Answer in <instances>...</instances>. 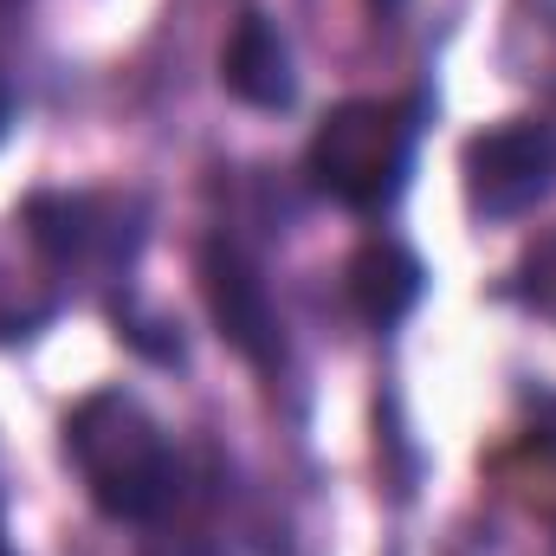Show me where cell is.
I'll return each mask as SVG.
<instances>
[{
	"label": "cell",
	"mask_w": 556,
	"mask_h": 556,
	"mask_svg": "<svg viewBox=\"0 0 556 556\" xmlns=\"http://www.w3.org/2000/svg\"><path fill=\"white\" fill-rule=\"evenodd\" d=\"M65 446L91 498L124 525H155L181 498V459L168 433L155 427V415L130 395H91L65 427Z\"/></svg>",
	"instance_id": "cell-1"
},
{
	"label": "cell",
	"mask_w": 556,
	"mask_h": 556,
	"mask_svg": "<svg viewBox=\"0 0 556 556\" xmlns=\"http://www.w3.org/2000/svg\"><path fill=\"white\" fill-rule=\"evenodd\" d=\"M415 124L389 104H343L311 137V181L343 207H382L402 194Z\"/></svg>",
	"instance_id": "cell-2"
},
{
	"label": "cell",
	"mask_w": 556,
	"mask_h": 556,
	"mask_svg": "<svg viewBox=\"0 0 556 556\" xmlns=\"http://www.w3.org/2000/svg\"><path fill=\"white\" fill-rule=\"evenodd\" d=\"M556 181V142L538 124H505L492 137H472L466 149V201L492 220H511L538 207Z\"/></svg>",
	"instance_id": "cell-3"
},
{
	"label": "cell",
	"mask_w": 556,
	"mask_h": 556,
	"mask_svg": "<svg viewBox=\"0 0 556 556\" xmlns=\"http://www.w3.org/2000/svg\"><path fill=\"white\" fill-rule=\"evenodd\" d=\"M201 285H207V311L220 324V337L253 356V363H278V311L260 266L233 247V240H214L207 260H201Z\"/></svg>",
	"instance_id": "cell-4"
},
{
	"label": "cell",
	"mask_w": 556,
	"mask_h": 556,
	"mask_svg": "<svg viewBox=\"0 0 556 556\" xmlns=\"http://www.w3.org/2000/svg\"><path fill=\"white\" fill-rule=\"evenodd\" d=\"M220 78L233 98L260 104V111H285L291 104V52L278 39V26L266 13H247L240 33L227 39V59H220Z\"/></svg>",
	"instance_id": "cell-5"
},
{
	"label": "cell",
	"mask_w": 556,
	"mask_h": 556,
	"mask_svg": "<svg viewBox=\"0 0 556 556\" xmlns=\"http://www.w3.org/2000/svg\"><path fill=\"white\" fill-rule=\"evenodd\" d=\"M350 298L369 324H395L408 304L420 298V266L402 247H369L356 266H350Z\"/></svg>",
	"instance_id": "cell-6"
},
{
	"label": "cell",
	"mask_w": 556,
	"mask_h": 556,
	"mask_svg": "<svg viewBox=\"0 0 556 556\" xmlns=\"http://www.w3.org/2000/svg\"><path fill=\"white\" fill-rule=\"evenodd\" d=\"M525 298H531L544 317H556V240H544V247L531 253V266H525Z\"/></svg>",
	"instance_id": "cell-7"
},
{
	"label": "cell",
	"mask_w": 556,
	"mask_h": 556,
	"mask_svg": "<svg viewBox=\"0 0 556 556\" xmlns=\"http://www.w3.org/2000/svg\"><path fill=\"white\" fill-rule=\"evenodd\" d=\"M7 124H13V91L0 85V137H7Z\"/></svg>",
	"instance_id": "cell-8"
},
{
	"label": "cell",
	"mask_w": 556,
	"mask_h": 556,
	"mask_svg": "<svg viewBox=\"0 0 556 556\" xmlns=\"http://www.w3.org/2000/svg\"><path fill=\"white\" fill-rule=\"evenodd\" d=\"M0 556H13V551H7V525H0Z\"/></svg>",
	"instance_id": "cell-9"
}]
</instances>
